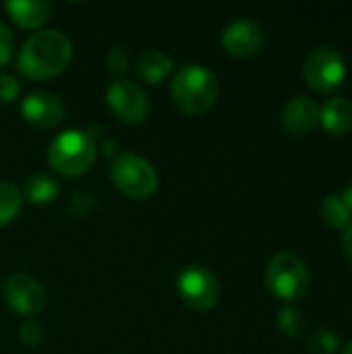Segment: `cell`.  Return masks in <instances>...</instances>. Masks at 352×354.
<instances>
[{"mask_svg": "<svg viewBox=\"0 0 352 354\" xmlns=\"http://www.w3.org/2000/svg\"><path fill=\"white\" fill-rule=\"evenodd\" d=\"M73 58V44L60 29L31 33L19 48L17 66L29 79H50L60 75Z\"/></svg>", "mask_w": 352, "mask_h": 354, "instance_id": "cell-1", "label": "cell"}, {"mask_svg": "<svg viewBox=\"0 0 352 354\" xmlns=\"http://www.w3.org/2000/svg\"><path fill=\"white\" fill-rule=\"evenodd\" d=\"M218 79L216 75L197 62L185 64L176 71L172 85H170V93L174 104L191 116H199L203 112H207L216 100H218Z\"/></svg>", "mask_w": 352, "mask_h": 354, "instance_id": "cell-2", "label": "cell"}, {"mask_svg": "<svg viewBox=\"0 0 352 354\" xmlns=\"http://www.w3.org/2000/svg\"><path fill=\"white\" fill-rule=\"evenodd\" d=\"M98 158L93 137L81 129H66L58 133L48 147L50 166L62 176L85 174Z\"/></svg>", "mask_w": 352, "mask_h": 354, "instance_id": "cell-3", "label": "cell"}, {"mask_svg": "<svg viewBox=\"0 0 352 354\" xmlns=\"http://www.w3.org/2000/svg\"><path fill=\"white\" fill-rule=\"evenodd\" d=\"M266 284L276 299L293 303L309 290L311 272L299 255L290 251H280L268 261Z\"/></svg>", "mask_w": 352, "mask_h": 354, "instance_id": "cell-4", "label": "cell"}, {"mask_svg": "<svg viewBox=\"0 0 352 354\" xmlns=\"http://www.w3.org/2000/svg\"><path fill=\"white\" fill-rule=\"evenodd\" d=\"M110 178L124 195L145 199L158 189V172L145 158L133 151H120L110 162Z\"/></svg>", "mask_w": 352, "mask_h": 354, "instance_id": "cell-5", "label": "cell"}, {"mask_svg": "<svg viewBox=\"0 0 352 354\" xmlns=\"http://www.w3.org/2000/svg\"><path fill=\"white\" fill-rule=\"evenodd\" d=\"M344 77H346V62L342 54L332 46H319L311 50L303 62V79L317 93H328L338 89Z\"/></svg>", "mask_w": 352, "mask_h": 354, "instance_id": "cell-6", "label": "cell"}, {"mask_svg": "<svg viewBox=\"0 0 352 354\" xmlns=\"http://www.w3.org/2000/svg\"><path fill=\"white\" fill-rule=\"evenodd\" d=\"M176 288H178L180 299L189 307L199 309V311H207L216 307L220 299L218 278L214 276V272H210L205 266H199V263H191L180 270L176 278Z\"/></svg>", "mask_w": 352, "mask_h": 354, "instance_id": "cell-7", "label": "cell"}, {"mask_svg": "<svg viewBox=\"0 0 352 354\" xmlns=\"http://www.w3.org/2000/svg\"><path fill=\"white\" fill-rule=\"evenodd\" d=\"M106 102L110 110L124 122H141L149 114V97L141 85L131 79H114L106 89Z\"/></svg>", "mask_w": 352, "mask_h": 354, "instance_id": "cell-8", "label": "cell"}, {"mask_svg": "<svg viewBox=\"0 0 352 354\" xmlns=\"http://www.w3.org/2000/svg\"><path fill=\"white\" fill-rule=\"evenodd\" d=\"M2 295L10 309L25 317L41 313V309L46 307V290L39 280L29 274H12L10 278H6Z\"/></svg>", "mask_w": 352, "mask_h": 354, "instance_id": "cell-9", "label": "cell"}, {"mask_svg": "<svg viewBox=\"0 0 352 354\" xmlns=\"http://www.w3.org/2000/svg\"><path fill=\"white\" fill-rule=\"evenodd\" d=\"M266 41V31L255 19H237L228 23L222 31V46L232 56H253L261 50Z\"/></svg>", "mask_w": 352, "mask_h": 354, "instance_id": "cell-10", "label": "cell"}, {"mask_svg": "<svg viewBox=\"0 0 352 354\" xmlns=\"http://www.w3.org/2000/svg\"><path fill=\"white\" fill-rule=\"evenodd\" d=\"M23 118L37 129H52L64 118V102L50 91H33L21 100Z\"/></svg>", "mask_w": 352, "mask_h": 354, "instance_id": "cell-11", "label": "cell"}, {"mask_svg": "<svg viewBox=\"0 0 352 354\" xmlns=\"http://www.w3.org/2000/svg\"><path fill=\"white\" fill-rule=\"evenodd\" d=\"M282 124L290 135H309L319 124V106L309 95H295L282 110Z\"/></svg>", "mask_w": 352, "mask_h": 354, "instance_id": "cell-12", "label": "cell"}, {"mask_svg": "<svg viewBox=\"0 0 352 354\" xmlns=\"http://www.w3.org/2000/svg\"><path fill=\"white\" fill-rule=\"evenodd\" d=\"M319 122L332 135H346L352 131V102L349 97H330L319 108Z\"/></svg>", "mask_w": 352, "mask_h": 354, "instance_id": "cell-13", "label": "cell"}, {"mask_svg": "<svg viewBox=\"0 0 352 354\" xmlns=\"http://www.w3.org/2000/svg\"><path fill=\"white\" fill-rule=\"evenodd\" d=\"M4 8L10 19L25 29L44 25L52 12V4L48 0H8L4 2Z\"/></svg>", "mask_w": 352, "mask_h": 354, "instance_id": "cell-14", "label": "cell"}, {"mask_svg": "<svg viewBox=\"0 0 352 354\" xmlns=\"http://www.w3.org/2000/svg\"><path fill=\"white\" fill-rule=\"evenodd\" d=\"M172 66H174L172 56L162 50H156V48L141 52L135 60V68H137L139 77L151 85L162 83L168 77V73L172 71Z\"/></svg>", "mask_w": 352, "mask_h": 354, "instance_id": "cell-15", "label": "cell"}, {"mask_svg": "<svg viewBox=\"0 0 352 354\" xmlns=\"http://www.w3.org/2000/svg\"><path fill=\"white\" fill-rule=\"evenodd\" d=\"M58 193H60V185L50 174L37 172L25 180V197L35 205H46V203L54 201L58 197Z\"/></svg>", "mask_w": 352, "mask_h": 354, "instance_id": "cell-16", "label": "cell"}, {"mask_svg": "<svg viewBox=\"0 0 352 354\" xmlns=\"http://www.w3.org/2000/svg\"><path fill=\"white\" fill-rule=\"evenodd\" d=\"M319 214H322V220L332 228H346L349 224H352V212L344 203L342 195L324 197L319 205Z\"/></svg>", "mask_w": 352, "mask_h": 354, "instance_id": "cell-17", "label": "cell"}, {"mask_svg": "<svg viewBox=\"0 0 352 354\" xmlns=\"http://www.w3.org/2000/svg\"><path fill=\"white\" fill-rule=\"evenodd\" d=\"M23 205L21 189L10 180H0V226L8 224Z\"/></svg>", "mask_w": 352, "mask_h": 354, "instance_id": "cell-18", "label": "cell"}, {"mask_svg": "<svg viewBox=\"0 0 352 354\" xmlns=\"http://www.w3.org/2000/svg\"><path fill=\"white\" fill-rule=\"evenodd\" d=\"M338 336L332 330H315L309 338H307V348L311 354H334L338 351Z\"/></svg>", "mask_w": 352, "mask_h": 354, "instance_id": "cell-19", "label": "cell"}, {"mask_svg": "<svg viewBox=\"0 0 352 354\" xmlns=\"http://www.w3.org/2000/svg\"><path fill=\"white\" fill-rule=\"evenodd\" d=\"M305 319H303V311L297 307H284L278 313V328L286 334V336H299L303 332Z\"/></svg>", "mask_w": 352, "mask_h": 354, "instance_id": "cell-20", "label": "cell"}, {"mask_svg": "<svg viewBox=\"0 0 352 354\" xmlns=\"http://www.w3.org/2000/svg\"><path fill=\"white\" fill-rule=\"evenodd\" d=\"M19 338L29 348L37 346L41 342V326L35 319H25L19 328Z\"/></svg>", "mask_w": 352, "mask_h": 354, "instance_id": "cell-21", "label": "cell"}, {"mask_svg": "<svg viewBox=\"0 0 352 354\" xmlns=\"http://www.w3.org/2000/svg\"><path fill=\"white\" fill-rule=\"evenodd\" d=\"M106 64L112 73L122 75L129 68V52L122 46H112L108 56H106Z\"/></svg>", "mask_w": 352, "mask_h": 354, "instance_id": "cell-22", "label": "cell"}, {"mask_svg": "<svg viewBox=\"0 0 352 354\" xmlns=\"http://www.w3.org/2000/svg\"><path fill=\"white\" fill-rule=\"evenodd\" d=\"M21 91V85L17 81V77H12L10 73H0V104H8L12 102Z\"/></svg>", "mask_w": 352, "mask_h": 354, "instance_id": "cell-23", "label": "cell"}, {"mask_svg": "<svg viewBox=\"0 0 352 354\" xmlns=\"http://www.w3.org/2000/svg\"><path fill=\"white\" fill-rule=\"evenodd\" d=\"M12 52H15V37H12V31H10V27L0 19V66L6 64V62L12 58Z\"/></svg>", "mask_w": 352, "mask_h": 354, "instance_id": "cell-24", "label": "cell"}, {"mask_svg": "<svg viewBox=\"0 0 352 354\" xmlns=\"http://www.w3.org/2000/svg\"><path fill=\"white\" fill-rule=\"evenodd\" d=\"M340 245H342V251L346 255V259L352 263V224H349L342 232V239H340Z\"/></svg>", "mask_w": 352, "mask_h": 354, "instance_id": "cell-25", "label": "cell"}, {"mask_svg": "<svg viewBox=\"0 0 352 354\" xmlns=\"http://www.w3.org/2000/svg\"><path fill=\"white\" fill-rule=\"evenodd\" d=\"M342 199H344V203L351 207V212H352V180L346 185V189L342 191Z\"/></svg>", "mask_w": 352, "mask_h": 354, "instance_id": "cell-26", "label": "cell"}, {"mask_svg": "<svg viewBox=\"0 0 352 354\" xmlns=\"http://www.w3.org/2000/svg\"><path fill=\"white\" fill-rule=\"evenodd\" d=\"M340 354H352V342H349V344H346V346L342 348V353H340Z\"/></svg>", "mask_w": 352, "mask_h": 354, "instance_id": "cell-27", "label": "cell"}]
</instances>
